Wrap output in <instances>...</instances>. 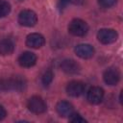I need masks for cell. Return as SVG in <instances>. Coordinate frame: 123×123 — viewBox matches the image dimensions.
Listing matches in <instances>:
<instances>
[{"mask_svg":"<svg viewBox=\"0 0 123 123\" xmlns=\"http://www.w3.org/2000/svg\"><path fill=\"white\" fill-rule=\"evenodd\" d=\"M61 68L67 74H77L80 72V64L71 59H65L61 62Z\"/></svg>","mask_w":123,"mask_h":123,"instance_id":"cell-10","label":"cell"},{"mask_svg":"<svg viewBox=\"0 0 123 123\" xmlns=\"http://www.w3.org/2000/svg\"><path fill=\"white\" fill-rule=\"evenodd\" d=\"M6 114H7L6 110L0 105V120H3V119L6 117Z\"/></svg>","mask_w":123,"mask_h":123,"instance_id":"cell-20","label":"cell"},{"mask_svg":"<svg viewBox=\"0 0 123 123\" xmlns=\"http://www.w3.org/2000/svg\"><path fill=\"white\" fill-rule=\"evenodd\" d=\"M70 2V0H59V8L61 10L64 9V7Z\"/></svg>","mask_w":123,"mask_h":123,"instance_id":"cell-19","label":"cell"},{"mask_svg":"<svg viewBox=\"0 0 123 123\" xmlns=\"http://www.w3.org/2000/svg\"><path fill=\"white\" fill-rule=\"evenodd\" d=\"M27 107H28L30 111H32L34 113H37V114L45 112L46 109H47L46 103L39 96H33V97H31L28 100Z\"/></svg>","mask_w":123,"mask_h":123,"instance_id":"cell-3","label":"cell"},{"mask_svg":"<svg viewBox=\"0 0 123 123\" xmlns=\"http://www.w3.org/2000/svg\"><path fill=\"white\" fill-rule=\"evenodd\" d=\"M37 22V16L31 10H23L18 14V23L25 27H33Z\"/></svg>","mask_w":123,"mask_h":123,"instance_id":"cell-2","label":"cell"},{"mask_svg":"<svg viewBox=\"0 0 123 123\" xmlns=\"http://www.w3.org/2000/svg\"><path fill=\"white\" fill-rule=\"evenodd\" d=\"M118 37V34L113 29H100L97 33V38L98 40L103 44H111L114 42Z\"/></svg>","mask_w":123,"mask_h":123,"instance_id":"cell-4","label":"cell"},{"mask_svg":"<svg viewBox=\"0 0 123 123\" xmlns=\"http://www.w3.org/2000/svg\"><path fill=\"white\" fill-rule=\"evenodd\" d=\"M53 78H54L53 72H52L51 70H47V71H45L44 74L42 75V77H41V82H42V84H43L45 86H49V85L52 83Z\"/></svg>","mask_w":123,"mask_h":123,"instance_id":"cell-16","label":"cell"},{"mask_svg":"<svg viewBox=\"0 0 123 123\" xmlns=\"http://www.w3.org/2000/svg\"><path fill=\"white\" fill-rule=\"evenodd\" d=\"M104 82L109 86H115L120 80V73L116 67H109L103 74Z\"/></svg>","mask_w":123,"mask_h":123,"instance_id":"cell-5","label":"cell"},{"mask_svg":"<svg viewBox=\"0 0 123 123\" xmlns=\"http://www.w3.org/2000/svg\"><path fill=\"white\" fill-rule=\"evenodd\" d=\"M69 120L73 123H84L86 122V120L85 118L82 117V115H80L79 113H72L70 116H69Z\"/></svg>","mask_w":123,"mask_h":123,"instance_id":"cell-17","label":"cell"},{"mask_svg":"<svg viewBox=\"0 0 123 123\" xmlns=\"http://www.w3.org/2000/svg\"><path fill=\"white\" fill-rule=\"evenodd\" d=\"M116 3V0H98V4L102 8H111Z\"/></svg>","mask_w":123,"mask_h":123,"instance_id":"cell-18","label":"cell"},{"mask_svg":"<svg viewBox=\"0 0 123 123\" xmlns=\"http://www.w3.org/2000/svg\"><path fill=\"white\" fill-rule=\"evenodd\" d=\"M8 80V90L21 91L26 87V80L21 76H14Z\"/></svg>","mask_w":123,"mask_h":123,"instance_id":"cell-11","label":"cell"},{"mask_svg":"<svg viewBox=\"0 0 123 123\" xmlns=\"http://www.w3.org/2000/svg\"><path fill=\"white\" fill-rule=\"evenodd\" d=\"M86 86L81 81H71L66 86V92L69 96L79 97L85 92Z\"/></svg>","mask_w":123,"mask_h":123,"instance_id":"cell-6","label":"cell"},{"mask_svg":"<svg viewBox=\"0 0 123 123\" xmlns=\"http://www.w3.org/2000/svg\"><path fill=\"white\" fill-rule=\"evenodd\" d=\"M11 12V5L5 0H0V17H5Z\"/></svg>","mask_w":123,"mask_h":123,"instance_id":"cell-15","label":"cell"},{"mask_svg":"<svg viewBox=\"0 0 123 123\" xmlns=\"http://www.w3.org/2000/svg\"><path fill=\"white\" fill-rule=\"evenodd\" d=\"M44 43H45L44 37L38 33L30 34L26 37V45L30 48L37 49V48L42 47L44 45Z\"/></svg>","mask_w":123,"mask_h":123,"instance_id":"cell-7","label":"cell"},{"mask_svg":"<svg viewBox=\"0 0 123 123\" xmlns=\"http://www.w3.org/2000/svg\"><path fill=\"white\" fill-rule=\"evenodd\" d=\"M103 97H104V90L99 86H92L91 88H89L86 95L87 101L90 104H94V105L102 102Z\"/></svg>","mask_w":123,"mask_h":123,"instance_id":"cell-9","label":"cell"},{"mask_svg":"<svg viewBox=\"0 0 123 123\" xmlns=\"http://www.w3.org/2000/svg\"><path fill=\"white\" fill-rule=\"evenodd\" d=\"M68 32L75 37H84L88 32V26L86 21L76 18L70 21L68 25Z\"/></svg>","mask_w":123,"mask_h":123,"instance_id":"cell-1","label":"cell"},{"mask_svg":"<svg viewBox=\"0 0 123 123\" xmlns=\"http://www.w3.org/2000/svg\"><path fill=\"white\" fill-rule=\"evenodd\" d=\"M56 109H57L58 113L62 117L70 116L73 113V111H74L73 106L67 101H60L57 104Z\"/></svg>","mask_w":123,"mask_h":123,"instance_id":"cell-13","label":"cell"},{"mask_svg":"<svg viewBox=\"0 0 123 123\" xmlns=\"http://www.w3.org/2000/svg\"><path fill=\"white\" fill-rule=\"evenodd\" d=\"M15 44L13 40L10 38H4L0 40V55H11L14 50Z\"/></svg>","mask_w":123,"mask_h":123,"instance_id":"cell-14","label":"cell"},{"mask_svg":"<svg viewBox=\"0 0 123 123\" xmlns=\"http://www.w3.org/2000/svg\"><path fill=\"white\" fill-rule=\"evenodd\" d=\"M76 55L82 59H90L94 55V48L90 44L81 43L78 44L74 49Z\"/></svg>","mask_w":123,"mask_h":123,"instance_id":"cell-8","label":"cell"},{"mask_svg":"<svg viewBox=\"0 0 123 123\" xmlns=\"http://www.w3.org/2000/svg\"><path fill=\"white\" fill-rule=\"evenodd\" d=\"M37 62V56L32 52H24L18 58V63L22 67H32Z\"/></svg>","mask_w":123,"mask_h":123,"instance_id":"cell-12","label":"cell"}]
</instances>
